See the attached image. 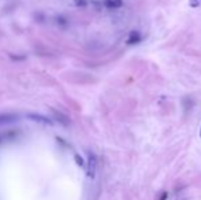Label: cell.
Here are the masks:
<instances>
[{"instance_id":"9","label":"cell","mask_w":201,"mask_h":200,"mask_svg":"<svg viewBox=\"0 0 201 200\" xmlns=\"http://www.w3.org/2000/svg\"><path fill=\"white\" fill-rule=\"evenodd\" d=\"M166 198H167V192H163V195H161L160 200H166Z\"/></svg>"},{"instance_id":"1","label":"cell","mask_w":201,"mask_h":200,"mask_svg":"<svg viewBox=\"0 0 201 200\" xmlns=\"http://www.w3.org/2000/svg\"><path fill=\"white\" fill-rule=\"evenodd\" d=\"M89 178H95L96 174V156L92 152H89L88 155V170H86Z\"/></svg>"},{"instance_id":"3","label":"cell","mask_w":201,"mask_h":200,"mask_svg":"<svg viewBox=\"0 0 201 200\" xmlns=\"http://www.w3.org/2000/svg\"><path fill=\"white\" fill-rule=\"evenodd\" d=\"M105 7L110 10H115V8H119V7L123 6V2L122 0H105Z\"/></svg>"},{"instance_id":"2","label":"cell","mask_w":201,"mask_h":200,"mask_svg":"<svg viewBox=\"0 0 201 200\" xmlns=\"http://www.w3.org/2000/svg\"><path fill=\"white\" fill-rule=\"evenodd\" d=\"M27 118L32 119V121H36V122H43V123H47V125H51L52 121H49L48 118L43 115H39V114H27Z\"/></svg>"},{"instance_id":"5","label":"cell","mask_w":201,"mask_h":200,"mask_svg":"<svg viewBox=\"0 0 201 200\" xmlns=\"http://www.w3.org/2000/svg\"><path fill=\"white\" fill-rule=\"evenodd\" d=\"M140 40H141L140 33L138 32H131L129 39H127V44H137V43H140Z\"/></svg>"},{"instance_id":"4","label":"cell","mask_w":201,"mask_h":200,"mask_svg":"<svg viewBox=\"0 0 201 200\" xmlns=\"http://www.w3.org/2000/svg\"><path fill=\"white\" fill-rule=\"evenodd\" d=\"M15 119H16V115H14V114H0V125L14 122Z\"/></svg>"},{"instance_id":"8","label":"cell","mask_w":201,"mask_h":200,"mask_svg":"<svg viewBox=\"0 0 201 200\" xmlns=\"http://www.w3.org/2000/svg\"><path fill=\"white\" fill-rule=\"evenodd\" d=\"M74 158H75V160H77V163L79 164V166H84V159H82L79 155H75Z\"/></svg>"},{"instance_id":"6","label":"cell","mask_w":201,"mask_h":200,"mask_svg":"<svg viewBox=\"0 0 201 200\" xmlns=\"http://www.w3.org/2000/svg\"><path fill=\"white\" fill-rule=\"evenodd\" d=\"M189 6L192 8H196V7L200 6V0H189Z\"/></svg>"},{"instance_id":"7","label":"cell","mask_w":201,"mask_h":200,"mask_svg":"<svg viewBox=\"0 0 201 200\" xmlns=\"http://www.w3.org/2000/svg\"><path fill=\"white\" fill-rule=\"evenodd\" d=\"M75 6H81V7H85L86 6V0H74Z\"/></svg>"},{"instance_id":"10","label":"cell","mask_w":201,"mask_h":200,"mask_svg":"<svg viewBox=\"0 0 201 200\" xmlns=\"http://www.w3.org/2000/svg\"><path fill=\"white\" fill-rule=\"evenodd\" d=\"M200 134H201V132H200Z\"/></svg>"}]
</instances>
